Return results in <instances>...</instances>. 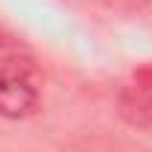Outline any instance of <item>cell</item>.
Listing matches in <instances>:
<instances>
[{
	"instance_id": "7a4b0ae2",
	"label": "cell",
	"mask_w": 152,
	"mask_h": 152,
	"mask_svg": "<svg viewBox=\"0 0 152 152\" xmlns=\"http://www.w3.org/2000/svg\"><path fill=\"white\" fill-rule=\"evenodd\" d=\"M119 107H122V116H125L131 125L152 128V93L131 90V93H125V96H122Z\"/></svg>"
},
{
	"instance_id": "3957f363",
	"label": "cell",
	"mask_w": 152,
	"mask_h": 152,
	"mask_svg": "<svg viewBox=\"0 0 152 152\" xmlns=\"http://www.w3.org/2000/svg\"><path fill=\"white\" fill-rule=\"evenodd\" d=\"M137 78H140V84H143V87H137V90H143V93H152V66H149V69H143V72L137 75Z\"/></svg>"
},
{
	"instance_id": "6da1fadb",
	"label": "cell",
	"mask_w": 152,
	"mask_h": 152,
	"mask_svg": "<svg viewBox=\"0 0 152 152\" xmlns=\"http://www.w3.org/2000/svg\"><path fill=\"white\" fill-rule=\"evenodd\" d=\"M39 107L33 72L21 60H0V116L24 119Z\"/></svg>"
}]
</instances>
